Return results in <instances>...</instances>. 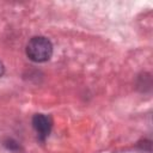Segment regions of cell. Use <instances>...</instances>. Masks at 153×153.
I'll return each mask as SVG.
<instances>
[{
  "label": "cell",
  "instance_id": "cell-1",
  "mask_svg": "<svg viewBox=\"0 0 153 153\" xmlns=\"http://www.w3.org/2000/svg\"><path fill=\"white\" fill-rule=\"evenodd\" d=\"M26 55L35 62H45L53 55V44L47 37H32L26 44Z\"/></svg>",
  "mask_w": 153,
  "mask_h": 153
},
{
  "label": "cell",
  "instance_id": "cell-2",
  "mask_svg": "<svg viewBox=\"0 0 153 153\" xmlns=\"http://www.w3.org/2000/svg\"><path fill=\"white\" fill-rule=\"evenodd\" d=\"M32 126L37 133V136L41 141H44L51 130V120L49 116L43 114H36L32 117Z\"/></svg>",
  "mask_w": 153,
  "mask_h": 153
},
{
  "label": "cell",
  "instance_id": "cell-3",
  "mask_svg": "<svg viewBox=\"0 0 153 153\" xmlns=\"http://www.w3.org/2000/svg\"><path fill=\"white\" fill-rule=\"evenodd\" d=\"M4 74V65H2V62L0 61V76Z\"/></svg>",
  "mask_w": 153,
  "mask_h": 153
}]
</instances>
